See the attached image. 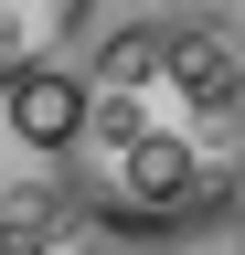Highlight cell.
Here are the masks:
<instances>
[{
	"instance_id": "6da1fadb",
	"label": "cell",
	"mask_w": 245,
	"mask_h": 255,
	"mask_svg": "<svg viewBox=\"0 0 245 255\" xmlns=\"http://www.w3.org/2000/svg\"><path fill=\"white\" fill-rule=\"evenodd\" d=\"M75 213L128 245H181L245 213V32L139 11L85 53V128L53 159Z\"/></svg>"
},
{
	"instance_id": "7a4b0ae2",
	"label": "cell",
	"mask_w": 245,
	"mask_h": 255,
	"mask_svg": "<svg viewBox=\"0 0 245 255\" xmlns=\"http://www.w3.org/2000/svg\"><path fill=\"white\" fill-rule=\"evenodd\" d=\"M85 11H96V0H0V96L21 75H43V64H64Z\"/></svg>"
},
{
	"instance_id": "277c9868",
	"label": "cell",
	"mask_w": 245,
	"mask_h": 255,
	"mask_svg": "<svg viewBox=\"0 0 245 255\" xmlns=\"http://www.w3.org/2000/svg\"><path fill=\"white\" fill-rule=\"evenodd\" d=\"M75 191H64V170L53 181H21V191H0V255H53V245H75Z\"/></svg>"
},
{
	"instance_id": "3957f363",
	"label": "cell",
	"mask_w": 245,
	"mask_h": 255,
	"mask_svg": "<svg viewBox=\"0 0 245 255\" xmlns=\"http://www.w3.org/2000/svg\"><path fill=\"white\" fill-rule=\"evenodd\" d=\"M0 117H11V138H21V149L64 159V149H75V128H85V75H75V64H43V75H21L11 96H0Z\"/></svg>"
}]
</instances>
